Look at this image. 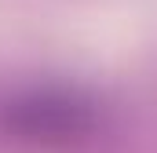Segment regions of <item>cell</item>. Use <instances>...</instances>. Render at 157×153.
Instances as JSON below:
<instances>
[{"instance_id":"obj_1","label":"cell","mask_w":157,"mask_h":153,"mask_svg":"<svg viewBox=\"0 0 157 153\" xmlns=\"http://www.w3.org/2000/svg\"><path fill=\"white\" fill-rule=\"evenodd\" d=\"M99 131V110L88 95L62 88H29L0 102V139L33 150H70Z\"/></svg>"}]
</instances>
